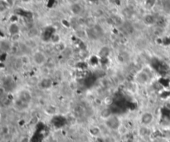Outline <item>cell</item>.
I'll list each match as a JSON object with an SVG mask.
<instances>
[{"label":"cell","instance_id":"cell-10","mask_svg":"<svg viewBox=\"0 0 170 142\" xmlns=\"http://www.w3.org/2000/svg\"><path fill=\"white\" fill-rule=\"evenodd\" d=\"M22 1H23V2H28L29 0H22Z\"/></svg>","mask_w":170,"mask_h":142},{"label":"cell","instance_id":"cell-2","mask_svg":"<svg viewBox=\"0 0 170 142\" xmlns=\"http://www.w3.org/2000/svg\"><path fill=\"white\" fill-rule=\"evenodd\" d=\"M32 63L37 67H42L47 61V55L42 51L34 52L32 55Z\"/></svg>","mask_w":170,"mask_h":142},{"label":"cell","instance_id":"cell-4","mask_svg":"<svg viewBox=\"0 0 170 142\" xmlns=\"http://www.w3.org/2000/svg\"><path fill=\"white\" fill-rule=\"evenodd\" d=\"M154 114L150 112H144L140 116V123L144 126L150 125L154 122Z\"/></svg>","mask_w":170,"mask_h":142},{"label":"cell","instance_id":"cell-3","mask_svg":"<svg viewBox=\"0 0 170 142\" xmlns=\"http://www.w3.org/2000/svg\"><path fill=\"white\" fill-rule=\"evenodd\" d=\"M87 35L91 40H97L103 35V30L99 26H94L87 30Z\"/></svg>","mask_w":170,"mask_h":142},{"label":"cell","instance_id":"cell-7","mask_svg":"<svg viewBox=\"0 0 170 142\" xmlns=\"http://www.w3.org/2000/svg\"><path fill=\"white\" fill-rule=\"evenodd\" d=\"M144 23L147 24V25H152V24H154L156 22L154 17L153 15H151V14L146 15L144 17Z\"/></svg>","mask_w":170,"mask_h":142},{"label":"cell","instance_id":"cell-6","mask_svg":"<svg viewBox=\"0 0 170 142\" xmlns=\"http://www.w3.org/2000/svg\"><path fill=\"white\" fill-rule=\"evenodd\" d=\"M71 12L74 14L78 15V14H80V13L82 12V6L80 4H79V3H73L71 6Z\"/></svg>","mask_w":170,"mask_h":142},{"label":"cell","instance_id":"cell-1","mask_svg":"<svg viewBox=\"0 0 170 142\" xmlns=\"http://www.w3.org/2000/svg\"><path fill=\"white\" fill-rule=\"evenodd\" d=\"M121 120L117 115H110L108 116L105 120V126L113 131H118L121 126Z\"/></svg>","mask_w":170,"mask_h":142},{"label":"cell","instance_id":"cell-9","mask_svg":"<svg viewBox=\"0 0 170 142\" xmlns=\"http://www.w3.org/2000/svg\"><path fill=\"white\" fill-rule=\"evenodd\" d=\"M145 1H146V3L149 7H153L155 4V2H156V0H145Z\"/></svg>","mask_w":170,"mask_h":142},{"label":"cell","instance_id":"cell-8","mask_svg":"<svg viewBox=\"0 0 170 142\" xmlns=\"http://www.w3.org/2000/svg\"><path fill=\"white\" fill-rule=\"evenodd\" d=\"M18 32H19V28H18V27L17 24H15V23L11 24V26L9 27V32H10L11 34L14 35V34L18 33Z\"/></svg>","mask_w":170,"mask_h":142},{"label":"cell","instance_id":"cell-5","mask_svg":"<svg viewBox=\"0 0 170 142\" xmlns=\"http://www.w3.org/2000/svg\"><path fill=\"white\" fill-rule=\"evenodd\" d=\"M149 80H150V77L144 71H141L140 73H138L137 76H136V81H137V82L140 83V84H142V85L147 83L149 81Z\"/></svg>","mask_w":170,"mask_h":142}]
</instances>
